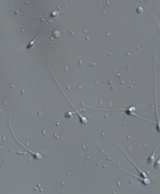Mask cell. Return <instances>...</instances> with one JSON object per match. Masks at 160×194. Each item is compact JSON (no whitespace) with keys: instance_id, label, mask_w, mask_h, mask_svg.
Wrapping results in <instances>:
<instances>
[{"instance_id":"cell-1","label":"cell","mask_w":160,"mask_h":194,"mask_svg":"<svg viewBox=\"0 0 160 194\" xmlns=\"http://www.w3.org/2000/svg\"><path fill=\"white\" fill-rule=\"evenodd\" d=\"M98 146H99V148H101L102 149V150L104 152V153H105L109 157V158H110V159H111V160H112V161L116 165H117V166L118 168H119V169H120L121 170H122V171H124V172H125L126 173H128L129 174L131 175V176H133V177H135V178H137V179L138 180V181H140L141 183H142V184H144V185H149V184H150V181L149 180V179L147 178H143V177H138V176L135 175L133 174H132L131 173H130V172H128V171H126V170L123 169H122L121 167L120 166H119V165H117V163H116L115 162L114 160L113 159H112V158L111 157V156H110L109 155V154H107V153H106V151H105L102 148H101V147H100V146L98 144Z\"/></svg>"},{"instance_id":"cell-2","label":"cell","mask_w":160,"mask_h":194,"mask_svg":"<svg viewBox=\"0 0 160 194\" xmlns=\"http://www.w3.org/2000/svg\"><path fill=\"white\" fill-rule=\"evenodd\" d=\"M122 151L123 152V153H124V155H125V156L127 158L128 160H129L130 162L132 164V165H133L136 169H137V171L139 172L140 174L141 177H143V178H147V174L145 172H144V171H142V170H141L139 167H138V166H137V165L134 162L132 161L131 159H130L129 157L128 156L127 154H126L125 153H124V151Z\"/></svg>"},{"instance_id":"cell-3","label":"cell","mask_w":160,"mask_h":194,"mask_svg":"<svg viewBox=\"0 0 160 194\" xmlns=\"http://www.w3.org/2000/svg\"><path fill=\"white\" fill-rule=\"evenodd\" d=\"M160 145V143L157 145V146H156V148H155V149H154L151 155H150V156L147 159V163L148 164H149V165L152 164L153 163H154V161H155V153H156V151H157L158 148L159 147Z\"/></svg>"},{"instance_id":"cell-4","label":"cell","mask_w":160,"mask_h":194,"mask_svg":"<svg viewBox=\"0 0 160 194\" xmlns=\"http://www.w3.org/2000/svg\"><path fill=\"white\" fill-rule=\"evenodd\" d=\"M154 167L156 169H160V155L159 159L155 161L154 165Z\"/></svg>"}]
</instances>
